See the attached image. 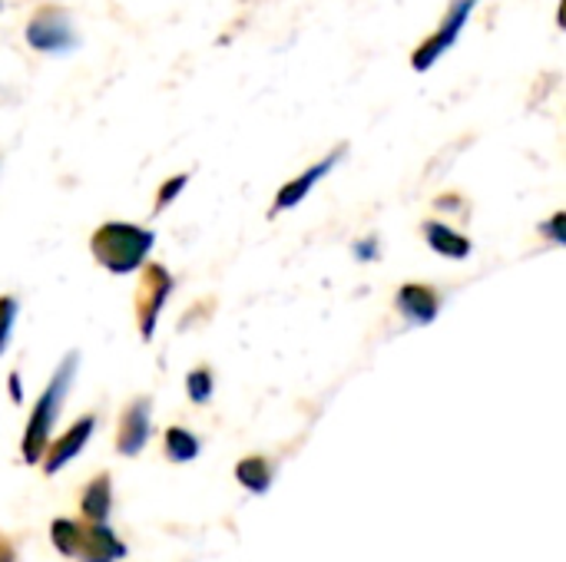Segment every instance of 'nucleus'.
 <instances>
[{
  "label": "nucleus",
  "instance_id": "obj_1",
  "mask_svg": "<svg viewBox=\"0 0 566 562\" xmlns=\"http://www.w3.org/2000/svg\"><path fill=\"white\" fill-rule=\"evenodd\" d=\"M76 368H80V354L70 351V354L56 364V371H53L50 384L43 388V394L36 397V404H33V411H30V421H27V431H23V441H20V457H23V464L36 467V464L43 460V450H46V444H50V437H53V427H56V421H60V414H63L66 394H70V388H73V381H76Z\"/></svg>",
  "mask_w": 566,
  "mask_h": 562
},
{
  "label": "nucleus",
  "instance_id": "obj_2",
  "mask_svg": "<svg viewBox=\"0 0 566 562\" xmlns=\"http://www.w3.org/2000/svg\"><path fill=\"white\" fill-rule=\"evenodd\" d=\"M153 242H156L153 229L133 222H103L90 238V252L109 275H133L146 265Z\"/></svg>",
  "mask_w": 566,
  "mask_h": 562
},
{
  "label": "nucleus",
  "instance_id": "obj_3",
  "mask_svg": "<svg viewBox=\"0 0 566 562\" xmlns=\"http://www.w3.org/2000/svg\"><path fill=\"white\" fill-rule=\"evenodd\" d=\"M30 50L36 53H50V56H66L73 50H80V33L70 20L66 10L60 7H43L30 17L27 30H23Z\"/></svg>",
  "mask_w": 566,
  "mask_h": 562
},
{
  "label": "nucleus",
  "instance_id": "obj_4",
  "mask_svg": "<svg viewBox=\"0 0 566 562\" xmlns=\"http://www.w3.org/2000/svg\"><path fill=\"white\" fill-rule=\"evenodd\" d=\"M478 3H481V0H451V7H448V13L441 17L438 30H434V33L415 50V56H411V66H415L418 73L431 70V66L458 43V36L464 33V26H468V20H471V13H474Z\"/></svg>",
  "mask_w": 566,
  "mask_h": 562
},
{
  "label": "nucleus",
  "instance_id": "obj_5",
  "mask_svg": "<svg viewBox=\"0 0 566 562\" xmlns=\"http://www.w3.org/2000/svg\"><path fill=\"white\" fill-rule=\"evenodd\" d=\"M172 295V275L163 265H143L139 278V298H136V318H139V335L143 341H153L159 315Z\"/></svg>",
  "mask_w": 566,
  "mask_h": 562
},
{
  "label": "nucleus",
  "instance_id": "obj_6",
  "mask_svg": "<svg viewBox=\"0 0 566 562\" xmlns=\"http://www.w3.org/2000/svg\"><path fill=\"white\" fill-rule=\"evenodd\" d=\"M153 437V397H133L129 407L119 417L116 431V454L119 457H136L146 450Z\"/></svg>",
  "mask_w": 566,
  "mask_h": 562
},
{
  "label": "nucleus",
  "instance_id": "obj_7",
  "mask_svg": "<svg viewBox=\"0 0 566 562\" xmlns=\"http://www.w3.org/2000/svg\"><path fill=\"white\" fill-rule=\"evenodd\" d=\"M345 152H348V146H338V149H332L325 159H318L315 166H308L302 176H295V179H289L282 189H279V195H275V202H272V215H279V212H289V209H295V205H302V199H308V192L345 159Z\"/></svg>",
  "mask_w": 566,
  "mask_h": 562
},
{
  "label": "nucleus",
  "instance_id": "obj_8",
  "mask_svg": "<svg viewBox=\"0 0 566 562\" xmlns=\"http://www.w3.org/2000/svg\"><path fill=\"white\" fill-rule=\"evenodd\" d=\"M93 431H96V414H86V417H80L63 437H56L53 444H46V450H43V474L53 477V474H60L70 460H76V457L83 454V447L90 444Z\"/></svg>",
  "mask_w": 566,
  "mask_h": 562
},
{
  "label": "nucleus",
  "instance_id": "obj_9",
  "mask_svg": "<svg viewBox=\"0 0 566 562\" xmlns=\"http://www.w3.org/2000/svg\"><path fill=\"white\" fill-rule=\"evenodd\" d=\"M126 556L123 540L106 527V523H80V543H76V556L80 562H116Z\"/></svg>",
  "mask_w": 566,
  "mask_h": 562
},
{
  "label": "nucleus",
  "instance_id": "obj_10",
  "mask_svg": "<svg viewBox=\"0 0 566 562\" xmlns=\"http://www.w3.org/2000/svg\"><path fill=\"white\" fill-rule=\"evenodd\" d=\"M395 305H398L401 318L415 328H424L441 315V295L431 285H418V282L401 285L395 295Z\"/></svg>",
  "mask_w": 566,
  "mask_h": 562
},
{
  "label": "nucleus",
  "instance_id": "obj_11",
  "mask_svg": "<svg viewBox=\"0 0 566 562\" xmlns=\"http://www.w3.org/2000/svg\"><path fill=\"white\" fill-rule=\"evenodd\" d=\"M421 232H424V242H428V248L431 252H438L441 258H451V262H464L468 255H471V238L468 235H461L458 229H451V225H444V222H424L421 225Z\"/></svg>",
  "mask_w": 566,
  "mask_h": 562
},
{
  "label": "nucleus",
  "instance_id": "obj_12",
  "mask_svg": "<svg viewBox=\"0 0 566 562\" xmlns=\"http://www.w3.org/2000/svg\"><path fill=\"white\" fill-rule=\"evenodd\" d=\"M80 510H83V520L86 523H106L109 520V513H113V480H109V474H99L83 490Z\"/></svg>",
  "mask_w": 566,
  "mask_h": 562
},
{
  "label": "nucleus",
  "instance_id": "obj_13",
  "mask_svg": "<svg viewBox=\"0 0 566 562\" xmlns=\"http://www.w3.org/2000/svg\"><path fill=\"white\" fill-rule=\"evenodd\" d=\"M235 480H239L249 494L262 497V494H269L272 484H275V464H272L269 457H245V460L235 464Z\"/></svg>",
  "mask_w": 566,
  "mask_h": 562
},
{
  "label": "nucleus",
  "instance_id": "obj_14",
  "mask_svg": "<svg viewBox=\"0 0 566 562\" xmlns=\"http://www.w3.org/2000/svg\"><path fill=\"white\" fill-rule=\"evenodd\" d=\"M163 441H166L163 450H166V457L172 464H189V460H196L202 454V441L192 431H186V427H169Z\"/></svg>",
  "mask_w": 566,
  "mask_h": 562
},
{
  "label": "nucleus",
  "instance_id": "obj_15",
  "mask_svg": "<svg viewBox=\"0 0 566 562\" xmlns=\"http://www.w3.org/2000/svg\"><path fill=\"white\" fill-rule=\"evenodd\" d=\"M50 543L60 556L73 560L76 556V543H80V523L76 520H53L50 523Z\"/></svg>",
  "mask_w": 566,
  "mask_h": 562
},
{
  "label": "nucleus",
  "instance_id": "obj_16",
  "mask_svg": "<svg viewBox=\"0 0 566 562\" xmlns=\"http://www.w3.org/2000/svg\"><path fill=\"white\" fill-rule=\"evenodd\" d=\"M186 394H189L192 404H209L212 394H216V378H212V371H209V368H192V371L186 374Z\"/></svg>",
  "mask_w": 566,
  "mask_h": 562
},
{
  "label": "nucleus",
  "instance_id": "obj_17",
  "mask_svg": "<svg viewBox=\"0 0 566 562\" xmlns=\"http://www.w3.org/2000/svg\"><path fill=\"white\" fill-rule=\"evenodd\" d=\"M17 311H20V301L13 295H0V358L10 348L13 325H17Z\"/></svg>",
  "mask_w": 566,
  "mask_h": 562
},
{
  "label": "nucleus",
  "instance_id": "obj_18",
  "mask_svg": "<svg viewBox=\"0 0 566 562\" xmlns=\"http://www.w3.org/2000/svg\"><path fill=\"white\" fill-rule=\"evenodd\" d=\"M189 185V176L186 172H179V176H172V179H166L163 185H159V195H156V205H153V212H163L169 202H176L179 199V192Z\"/></svg>",
  "mask_w": 566,
  "mask_h": 562
},
{
  "label": "nucleus",
  "instance_id": "obj_19",
  "mask_svg": "<svg viewBox=\"0 0 566 562\" xmlns=\"http://www.w3.org/2000/svg\"><path fill=\"white\" fill-rule=\"evenodd\" d=\"M541 235H551L554 245H564V212H557L551 222H544V225H541Z\"/></svg>",
  "mask_w": 566,
  "mask_h": 562
},
{
  "label": "nucleus",
  "instance_id": "obj_20",
  "mask_svg": "<svg viewBox=\"0 0 566 562\" xmlns=\"http://www.w3.org/2000/svg\"><path fill=\"white\" fill-rule=\"evenodd\" d=\"M378 252H381V242L375 235L365 238V242H355V258L358 262H371V258H378Z\"/></svg>",
  "mask_w": 566,
  "mask_h": 562
},
{
  "label": "nucleus",
  "instance_id": "obj_21",
  "mask_svg": "<svg viewBox=\"0 0 566 562\" xmlns=\"http://www.w3.org/2000/svg\"><path fill=\"white\" fill-rule=\"evenodd\" d=\"M0 562H17V556H13V547H10L7 540H0Z\"/></svg>",
  "mask_w": 566,
  "mask_h": 562
},
{
  "label": "nucleus",
  "instance_id": "obj_22",
  "mask_svg": "<svg viewBox=\"0 0 566 562\" xmlns=\"http://www.w3.org/2000/svg\"><path fill=\"white\" fill-rule=\"evenodd\" d=\"M0 7H3V0H0Z\"/></svg>",
  "mask_w": 566,
  "mask_h": 562
}]
</instances>
